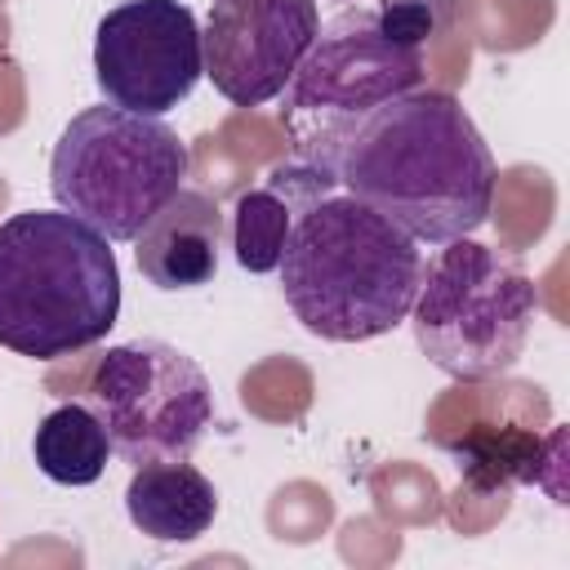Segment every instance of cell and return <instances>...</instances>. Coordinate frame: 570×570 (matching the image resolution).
<instances>
[{
	"mask_svg": "<svg viewBox=\"0 0 570 570\" xmlns=\"http://www.w3.org/2000/svg\"><path fill=\"white\" fill-rule=\"evenodd\" d=\"M338 183L405 236L445 245L472 236L494 205V156L445 89H405L374 107L338 151Z\"/></svg>",
	"mask_w": 570,
	"mask_h": 570,
	"instance_id": "obj_1",
	"label": "cell"
},
{
	"mask_svg": "<svg viewBox=\"0 0 570 570\" xmlns=\"http://www.w3.org/2000/svg\"><path fill=\"white\" fill-rule=\"evenodd\" d=\"M276 272L281 294L307 334L365 343L410 316L423 254L414 236L352 191H321L294 214Z\"/></svg>",
	"mask_w": 570,
	"mask_h": 570,
	"instance_id": "obj_2",
	"label": "cell"
},
{
	"mask_svg": "<svg viewBox=\"0 0 570 570\" xmlns=\"http://www.w3.org/2000/svg\"><path fill=\"white\" fill-rule=\"evenodd\" d=\"M120 316L111 240L67 209L0 223V347L58 361L107 338Z\"/></svg>",
	"mask_w": 570,
	"mask_h": 570,
	"instance_id": "obj_3",
	"label": "cell"
},
{
	"mask_svg": "<svg viewBox=\"0 0 570 570\" xmlns=\"http://www.w3.org/2000/svg\"><path fill=\"white\" fill-rule=\"evenodd\" d=\"M534 312L539 294L525 263L472 236L445 240L423 267L410 307L423 356L463 383L508 374L525 352Z\"/></svg>",
	"mask_w": 570,
	"mask_h": 570,
	"instance_id": "obj_4",
	"label": "cell"
},
{
	"mask_svg": "<svg viewBox=\"0 0 570 570\" xmlns=\"http://www.w3.org/2000/svg\"><path fill=\"white\" fill-rule=\"evenodd\" d=\"M187 142L160 120L125 107H85L67 120L49 156V191L107 240H134L142 223L183 187Z\"/></svg>",
	"mask_w": 570,
	"mask_h": 570,
	"instance_id": "obj_5",
	"label": "cell"
},
{
	"mask_svg": "<svg viewBox=\"0 0 570 570\" xmlns=\"http://www.w3.org/2000/svg\"><path fill=\"white\" fill-rule=\"evenodd\" d=\"M419 80L423 53L392 45L379 31L374 9H343L330 22H321L316 40L307 45L303 62L281 89V120L294 138L298 165L338 183L334 165L352 129L374 107L392 102L405 89H419Z\"/></svg>",
	"mask_w": 570,
	"mask_h": 570,
	"instance_id": "obj_6",
	"label": "cell"
},
{
	"mask_svg": "<svg viewBox=\"0 0 570 570\" xmlns=\"http://www.w3.org/2000/svg\"><path fill=\"white\" fill-rule=\"evenodd\" d=\"M89 410L125 463L191 459L214 423L209 374L165 338H129L107 347L89 379Z\"/></svg>",
	"mask_w": 570,
	"mask_h": 570,
	"instance_id": "obj_7",
	"label": "cell"
},
{
	"mask_svg": "<svg viewBox=\"0 0 570 570\" xmlns=\"http://www.w3.org/2000/svg\"><path fill=\"white\" fill-rule=\"evenodd\" d=\"M200 76V27L183 0H125L102 13L94 36V80L111 107L165 116Z\"/></svg>",
	"mask_w": 570,
	"mask_h": 570,
	"instance_id": "obj_8",
	"label": "cell"
},
{
	"mask_svg": "<svg viewBox=\"0 0 570 570\" xmlns=\"http://www.w3.org/2000/svg\"><path fill=\"white\" fill-rule=\"evenodd\" d=\"M321 31L316 0H214L200 58L214 89L236 107L276 98Z\"/></svg>",
	"mask_w": 570,
	"mask_h": 570,
	"instance_id": "obj_9",
	"label": "cell"
},
{
	"mask_svg": "<svg viewBox=\"0 0 570 570\" xmlns=\"http://www.w3.org/2000/svg\"><path fill=\"white\" fill-rule=\"evenodd\" d=\"M223 236V209L205 191L178 187L134 236V258L156 289H200L218 276Z\"/></svg>",
	"mask_w": 570,
	"mask_h": 570,
	"instance_id": "obj_10",
	"label": "cell"
},
{
	"mask_svg": "<svg viewBox=\"0 0 570 570\" xmlns=\"http://www.w3.org/2000/svg\"><path fill=\"white\" fill-rule=\"evenodd\" d=\"M125 512L134 530H142L156 543H191L214 525L218 490L187 459H160L134 468L125 485Z\"/></svg>",
	"mask_w": 570,
	"mask_h": 570,
	"instance_id": "obj_11",
	"label": "cell"
},
{
	"mask_svg": "<svg viewBox=\"0 0 570 570\" xmlns=\"http://www.w3.org/2000/svg\"><path fill=\"white\" fill-rule=\"evenodd\" d=\"M31 459L36 468L58 481V485H94L107 472L111 459V436L102 428V419L89 405H58L36 423L31 436Z\"/></svg>",
	"mask_w": 570,
	"mask_h": 570,
	"instance_id": "obj_12",
	"label": "cell"
},
{
	"mask_svg": "<svg viewBox=\"0 0 570 570\" xmlns=\"http://www.w3.org/2000/svg\"><path fill=\"white\" fill-rule=\"evenodd\" d=\"M450 450L459 459V472L476 490H494L508 481H539V463H543V441L517 428H499V432L476 428Z\"/></svg>",
	"mask_w": 570,
	"mask_h": 570,
	"instance_id": "obj_13",
	"label": "cell"
},
{
	"mask_svg": "<svg viewBox=\"0 0 570 570\" xmlns=\"http://www.w3.org/2000/svg\"><path fill=\"white\" fill-rule=\"evenodd\" d=\"M294 214H298V205L272 178L263 187L245 191L236 200V214H232V249H236V263L245 272H276L281 249H285V236L294 227Z\"/></svg>",
	"mask_w": 570,
	"mask_h": 570,
	"instance_id": "obj_14",
	"label": "cell"
},
{
	"mask_svg": "<svg viewBox=\"0 0 570 570\" xmlns=\"http://www.w3.org/2000/svg\"><path fill=\"white\" fill-rule=\"evenodd\" d=\"M374 22L392 45L423 53V45L441 40L454 27V0H379Z\"/></svg>",
	"mask_w": 570,
	"mask_h": 570,
	"instance_id": "obj_15",
	"label": "cell"
}]
</instances>
